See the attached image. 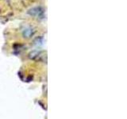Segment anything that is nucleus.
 <instances>
[{
  "label": "nucleus",
  "mask_w": 127,
  "mask_h": 119,
  "mask_svg": "<svg viewBox=\"0 0 127 119\" xmlns=\"http://www.w3.org/2000/svg\"><path fill=\"white\" fill-rule=\"evenodd\" d=\"M33 33H34V32H33V29H31V28H27V29L24 30L22 34L24 36V37L29 38V37H32V36H33Z\"/></svg>",
  "instance_id": "f03ea898"
},
{
  "label": "nucleus",
  "mask_w": 127,
  "mask_h": 119,
  "mask_svg": "<svg viewBox=\"0 0 127 119\" xmlns=\"http://www.w3.org/2000/svg\"><path fill=\"white\" fill-rule=\"evenodd\" d=\"M35 45H41V43L42 42V38L41 37H37L35 40Z\"/></svg>",
  "instance_id": "7ed1b4c3"
},
{
  "label": "nucleus",
  "mask_w": 127,
  "mask_h": 119,
  "mask_svg": "<svg viewBox=\"0 0 127 119\" xmlns=\"http://www.w3.org/2000/svg\"><path fill=\"white\" fill-rule=\"evenodd\" d=\"M45 10L44 9L42 6H40L30 8V9H29L27 11V14L29 15L33 16V17H37L39 18H45Z\"/></svg>",
  "instance_id": "f257e3e1"
}]
</instances>
